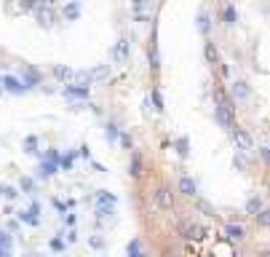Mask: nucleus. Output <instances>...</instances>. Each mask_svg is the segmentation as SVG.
I'll use <instances>...</instances> for the list:
<instances>
[{
    "instance_id": "nucleus-1",
    "label": "nucleus",
    "mask_w": 270,
    "mask_h": 257,
    "mask_svg": "<svg viewBox=\"0 0 270 257\" xmlns=\"http://www.w3.org/2000/svg\"><path fill=\"white\" fill-rule=\"evenodd\" d=\"M214 116H217V123H220L225 131H233L235 129V116H233V107H230V102L225 99V91L222 89H217L214 91Z\"/></svg>"
},
{
    "instance_id": "nucleus-2",
    "label": "nucleus",
    "mask_w": 270,
    "mask_h": 257,
    "mask_svg": "<svg viewBox=\"0 0 270 257\" xmlns=\"http://www.w3.org/2000/svg\"><path fill=\"white\" fill-rule=\"evenodd\" d=\"M153 201H155V207H158V209L171 212V209H174V193H171V187L169 185H158V187H155V193H153Z\"/></svg>"
},
{
    "instance_id": "nucleus-3",
    "label": "nucleus",
    "mask_w": 270,
    "mask_h": 257,
    "mask_svg": "<svg viewBox=\"0 0 270 257\" xmlns=\"http://www.w3.org/2000/svg\"><path fill=\"white\" fill-rule=\"evenodd\" d=\"M233 140H235V145H238V153H251L254 150V134H251L249 129H241V126H235L233 131Z\"/></svg>"
},
{
    "instance_id": "nucleus-4",
    "label": "nucleus",
    "mask_w": 270,
    "mask_h": 257,
    "mask_svg": "<svg viewBox=\"0 0 270 257\" xmlns=\"http://www.w3.org/2000/svg\"><path fill=\"white\" fill-rule=\"evenodd\" d=\"M180 233H182V238H187V241H203L206 238V225H201V222H182Z\"/></svg>"
},
{
    "instance_id": "nucleus-5",
    "label": "nucleus",
    "mask_w": 270,
    "mask_h": 257,
    "mask_svg": "<svg viewBox=\"0 0 270 257\" xmlns=\"http://www.w3.org/2000/svg\"><path fill=\"white\" fill-rule=\"evenodd\" d=\"M35 19H38V24L43 27V30H48V27H54L56 14L48 8V5H38V8H35Z\"/></svg>"
},
{
    "instance_id": "nucleus-6",
    "label": "nucleus",
    "mask_w": 270,
    "mask_h": 257,
    "mask_svg": "<svg viewBox=\"0 0 270 257\" xmlns=\"http://www.w3.org/2000/svg\"><path fill=\"white\" fill-rule=\"evenodd\" d=\"M0 89L3 91H11V94H24V83L19 81V78H14V75H5V78H0Z\"/></svg>"
},
{
    "instance_id": "nucleus-7",
    "label": "nucleus",
    "mask_w": 270,
    "mask_h": 257,
    "mask_svg": "<svg viewBox=\"0 0 270 257\" xmlns=\"http://www.w3.org/2000/svg\"><path fill=\"white\" fill-rule=\"evenodd\" d=\"M180 193H182V196H187V198L198 196V185H195L193 177H180Z\"/></svg>"
},
{
    "instance_id": "nucleus-8",
    "label": "nucleus",
    "mask_w": 270,
    "mask_h": 257,
    "mask_svg": "<svg viewBox=\"0 0 270 257\" xmlns=\"http://www.w3.org/2000/svg\"><path fill=\"white\" fill-rule=\"evenodd\" d=\"M230 91H233V99L235 102H246V99H249V94H251L249 83H244V81H235Z\"/></svg>"
},
{
    "instance_id": "nucleus-9",
    "label": "nucleus",
    "mask_w": 270,
    "mask_h": 257,
    "mask_svg": "<svg viewBox=\"0 0 270 257\" xmlns=\"http://www.w3.org/2000/svg\"><path fill=\"white\" fill-rule=\"evenodd\" d=\"M19 81L24 83V89H35V86L43 83V78H40V72H38V70L27 67V70H24V78H19Z\"/></svg>"
},
{
    "instance_id": "nucleus-10",
    "label": "nucleus",
    "mask_w": 270,
    "mask_h": 257,
    "mask_svg": "<svg viewBox=\"0 0 270 257\" xmlns=\"http://www.w3.org/2000/svg\"><path fill=\"white\" fill-rule=\"evenodd\" d=\"M65 96H70V99H89V86H65Z\"/></svg>"
},
{
    "instance_id": "nucleus-11",
    "label": "nucleus",
    "mask_w": 270,
    "mask_h": 257,
    "mask_svg": "<svg viewBox=\"0 0 270 257\" xmlns=\"http://www.w3.org/2000/svg\"><path fill=\"white\" fill-rule=\"evenodd\" d=\"M62 16H65L67 22H78V16H80V3L78 0H70V3L62 8Z\"/></svg>"
},
{
    "instance_id": "nucleus-12",
    "label": "nucleus",
    "mask_w": 270,
    "mask_h": 257,
    "mask_svg": "<svg viewBox=\"0 0 270 257\" xmlns=\"http://www.w3.org/2000/svg\"><path fill=\"white\" fill-rule=\"evenodd\" d=\"M203 59L209 62V65H220V51H217V46L211 41L203 43Z\"/></svg>"
},
{
    "instance_id": "nucleus-13",
    "label": "nucleus",
    "mask_w": 270,
    "mask_h": 257,
    "mask_svg": "<svg viewBox=\"0 0 270 257\" xmlns=\"http://www.w3.org/2000/svg\"><path fill=\"white\" fill-rule=\"evenodd\" d=\"M56 171H59V164H54V161H40L38 177H40V180H48V177L56 174Z\"/></svg>"
},
{
    "instance_id": "nucleus-14",
    "label": "nucleus",
    "mask_w": 270,
    "mask_h": 257,
    "mask_svg": "<svg viewBox=\"0 0 270 257\" xmlns=\"http://www.w3.org/2000/svg\"><path fill=\"white\" fill-rule=\"evenodd\" d=\"M225 236L233 238V241H241V238L246 236V231L238 225V222H227V225H225Z\"/></svg>"
},
{
    "instance_id": "nucleus-15",
    "label": "nucleus",
    "mask_w": 270,
    "mask_h": 257,
    "mask_svg": "<svg viewBox=\"0 0 270 257\" xmlns=\"http://www.w3.org/2000/svg\"><path fill=\"white\" fill-rule=\"evenodd\" d=\"M118 198L110 190H96V207H115Z\"/></svg>"
},
{
    "instance_id": "nucleus-16",
    "label": "nucleus",
    "mask_w": 270,
    "mask_h": 257,
    "mask_svg": "<svg viewBox=\"0 0 270 257\" xmlns=\"http://www.w3.org/2000/svg\"><path fill=\"white\" fill-rule=\"evenodd\" d=\"M72 75H75V72H72L67 65H54V78H56V81L70 83V81H72Z\"/></svg>"
},
{
    "instance_id": "nucleus-17",
    "label": "nucleus",
    "mask_w": 270,
    "mask_h": 257,
    "mask_svg": "<svg viewBox=\"0 0 270 257\" xmlns=\"http://www.w3.org/2000/svg\"><path fill=\"white\" fill-rule=\"evenodd\" d=\"M174 150L180 158H187L190 156V140L187 137H180V140H174Z\"/></svg>"
},
{
    "instance_id": "nucleus-18",
    "label": "nucleus",
    "mask_w": 270,
    "mask_h": 257,
    "mask_svg": "<svg viewBox=\"0 0 270 257\" xmlns=\"http://www.w3.org/2000/svg\"><path fill=\"white\" fill-rule=\"evenodd\" d=\"M22 150H24L27 156H35V153H38V137H35V134L24 137V142H22Z\"/></svg>"
},
{
    "instance_id": "nucleus-19",
    "label": "nucleus",
    "mask_w": 270,
    "mask_h": 257,
    "mask_svg": "<svg viewBox=\"0 0 270 257\" xmlns=\"http://www.w3.org/2000/svg\"><path fill=\"white\" fill-rule=\"evenodd\" d=\"M260 209H265V201H262L260 196H251L249 201H246V212H249L251 217H254L257 212H260Z\"/></svg>"
},
{
    "instance_id": "nucleus-20",
    "label": "nucleus",
    "mask_w": 270,
    "mask_h": 257,
    "mask_svg": "<svg viewBox=\"0 0 270 257\" xmlns=\"http://www.w3.org/2000/svg\"><path fill=\"white\" fill-rule=\"evenodd\" d=\"M222 19H225V24H235V22H238V11H235L233 5H225V8H222Z\"/></svg>"
},
{
    "instance_id": "nucleus-21",
    "label": "nucleus",
    "mask_w": 270,
    "mask_h": 257,
    "mask_svg": "<svg viewBox=\"0 0 270 257\" xmlns=\"http://www.w3.org/2000/svg\"><path fill=\"white\" fill-rule=\"evenodd\" d=\"M75 156H78V150H72V153H67V156H62V158H59V169L70 171V169H72V161H75Z\"/></svg>"
},
{
    "instance_id": "nucleus-22",
    "label": "nucleus",
    "mask_w": 270,
    "mask_h": 257,
    "mask_svg": "<svg viewBox=\"0 0 270 257\" xmlns=\"http://www.w3.org/2000/svg\"><path fill=\"white\" fill-rule=\"evenodd\" d=\"M112 56H115V59H126V56H129V43L118 41V46L112 48Z\"/></svg>"
},
{
    "instance_id": "nucleus-23",
    "label": "nucleus",
    "mask_w": 270,
    "mask_h": 257,
    "mask_svg": "<svg viewBox=\"0 0 270 257\" xmlns=\"http://www.w3.org/2000/svg\"><path fill=\"white\" fill-rule=\"evenodd\" d=\"M198 30L203 32V35H209V30H211V19H209V14H198Z\"/></svg>"
},
{
    "instance_id": "nucleus-24",
    "label": "nucleus",
    "mask_w": 270,
    "mask_h": 257,
    "mask_svg": "<svg viewBox=\"0 0 270 257\" xmlns=\"http://www.w3.org/2000/svg\"><path fill=\"white\" fill-rule=\"evenodd\" d=\"M19 187H22V193H32L35 190V180L32 177H19Z\"/></svg>"
},
{
    "instance_id": "nucleus-25",
    "label": "nucleus",
    "mask_w": 270,
    "mask_h": 257,
    "mask_svg": "<svg viewBox=\"0 0 270 257\" xmlns=\"http://www.w3.org/2000/svg\"><path fill=\"white\" fill-rule=\"evenodd\" d=\"M150 99H153V110H155V113H163V96H160L158 89L150 94Z\"/></svg>"
},
{
    "instance_id": "nucleus-26",
    "label": "nucleus",
    "mask_w": 270,
    "mask_h": 257,
    "mask_svg": "<svg viewBox=\"0 0 270 257\" xmlns=\"http://www.w3.org/2000/svg\"><path fill=\"white\" fill-rule=\"evenodd\" d=\"M254 220H257V225H260V228H268L270 225V212H268V209H260V212L254 214Z\"/></svg>"
},
{
    "instance_id": "nucleus-27",
    "label": "nucleus",
    "mask_w": 270,
    "mask_h": 257,
    "mask_svg": "<svg viewBox=\"0 0 270 257\" xmlns=\"http://www.w3.org/2000/svg\"><path fill=\"white\" fill-rule=\"evenodd\" d=\"M11 244H14L11 233H0V255H3V252H11Z\"/></svg>"
},
{
    "instance_id": "nucleus-28",
    "label": "nucleus",
    "mask_w": 270,
    "mask_h": 257,
    "mask_svg": "<svg viewBox=\"0 0 270 257\" xmlns=\"http://www.w3.org/2000/svg\"><path fill=\"white\" fill-rule=\"evenodd\" d=\"M129 174H131V177H139V174H142V158H139V156H134V158H131Z\"/></svg>"
},
{
    "instance_id": "nucleus-29",
    "label": "nucleus",
    "mask_w": 270,
    "mask_h": 257,
    "mask_svg": "<svg viewBox=\"0 0 270 257\" xmlns=\"http://www.w3.org/2000/svg\"><path fill=\"white\" fill-rule=\"evenodd\" d=\"M19 220L22 222H27V225H40V217H35V214H30V212H19Z\"/></svg>"
},
{
    "instance_id": "nucleus-30",
    "label": "nucleus",
    "mask_w": 270,
    "mask_h": 257,
    "mask_svg": "<svg viewBox=\"0 0 270 257\" xmlns=\"http://www.w3.org/2000/svg\"><path fill=\"white\" fill-rule=\"evenodd\" d=\"M118 142L126 147V150H131V147H134V140H131V134H126V131H120V134H118Z\"/></svg>"
},
{
    "instance_id": "nucleus-31",
    "label": "nucleus",
    "mask_w": 270,
    "mask_h": 257,
    "mask_svg": "<svg viewBox=\"0 0 270 257\" xmlns=\"http://www.w3.org/2000/svg\"><path fill=\"white\" fill-rule=\"evenodd\" d=\"M0 196H5V198H19L22 193L16 190V187H11V185H3V190H0Z\"/></svg>"
},
{
    "instance_id": "nucleus-32",
    "label": "nucleus",
    "mask_w": 270,
    "mask_h": 257,
    "mask_svg": "<svg viewBox=\"0 0 270 257\" xmlns=\"http://www.w3.org/2000/svg\"><path fill=\"white\" fill-rule=\"evenodd\" d=\"M118 134H120V129L115 126V123H110V126H107V140H110V142H118Z\"/></svg>"
},
{
    "instance_id": "nucleus-33",
    "label": "nucleus",
    "mask_w": 270,
    "mask_h": 257,
    "mask_svg": "<svg viewBox=\"0 0 270 257\" xmlns=\"http://www.w3.org/2000/svg\"><path fill=\"white\" fill-rule=\"evenodd\" d=\"M59 158H62V153L56 150V147H51V150L45 153V158H43V161H54V164H59Z\"/></svg>"
},
{
    "instance_id": "nucleus-34",
    "label": "nucleus",
    "mask_w": 270,
    "mask_h": 257,
    "mask_svg": "<svg viewBox=\"0 0 270 257\" xmlns=\"http://www.w3.org/2000/svg\"><path fill=\"white\" fill-rule=\"evenodd\" d=\"M65 247H67V244H65V238H59V236H56V238H51V249H54V252H62Z\"/></svg>"
},
{
    "instance_id": "nucleus-35",
    "label": "nucleus",
    "mask_w": 270,
    "mask_h": 257,
    "mask_svg": "<svg viewBox=\"0 0 270 257\" xmlns=\"http://www.w3.org/2000/svg\"><path fill=\"white\" fill-rule=\"evenodd\" d=\"M89 244H91V249H105V238H99V236H91Z\"/></svg>"
},
{
    "instance_id": "nucleus-36",
    "label": "nucleus",
    "mask_w": 270,
    "mask_h": 257,
    "mask_svg": "<svg viewBox=\"0 0 270 257\" xmlns=\"http://www.w3.org/2000/svg\"><path fill=\"white\" fill-rule=\"evenodd\" d=\"M112 212H115V207H96V214L99 217H112Z\"/></svg>"
},
{
    "instance_id": "nucleus-37",
    "label": "nucleus",
    "mask_w": 270,
    "mask_h": 257,
    "mask_svg": "<svg viewBox=\"0 0 270 257\" xmlns=\"http://www.w3.org/2000/svg\"><path fill=\"white\" fill-rule=\"evenodd\" d=\"M91 78H107V67L102 65V67H94L91 70Z\"/></svg>"
},
{
    "instance_id": "nucleus-38",
    "label": "nucleus",
    "mask_w": 270,
    "mask_h": 257,
    "mask_svg": "<svg viewBox=\"0 0 270 257\" xmlns=\"http://www.w3.org/2000/svg\"><path fill=\"white\" fill-rule=\"evenodd\" d=\"M233 164H235V169H244V166H246V161H244V153H238Z\"/></svg>"
},
{
    "instance_id": "nucleus-39",
    "label": "nucleus",
    "mask_w": 270,
    "mask_h": 257,
    "mask_svg": "<svg viewBox=\"0 0 270 257\" xmlns=\"http://www.w3.org/2000/svg\"><path fill=\"white\" fill-rule=\"evenodd\" d=\"M27 212H30V214H35V217H40V204H38V201H32Z\"/></svg>"
},
{
    "instance_id": "nucleus-40",
    "label": "nucleus",
    "mask_w": 270,
    "mask_h": 257,
    "mask_svg": "<svg viewBox=\"0 0 270 257\" xmlns=\"http://www.w3.org/2000/svg\"><path fill=\"white\" fill-rule=\"evenodd\" d=\"M65 220H67V225H75V222H78V214H72V212H67V217H65Z\"/></svg>"
},
{
    "instance_id": "nucleus-41",
    "label": "nucleus",
    "mask_w": 270,
    "mask_h": 257,
    "mask_svg": "<svg viewBox=\"0 0 270 257\" xmlns=\"http://www.w3.org/2000/svg\"><path fill=\"white\" fill-rule=\"evenodd\" d=\"M43 0H24V8H38Z\"/></svg>"
},
{
    "instance_id": "nucleus-42",
    "label": "nucleus",
    "mask_w": 270,
    "mask_h": 257,
    "mask_svg": "<svg viewBox=\"0 0 270 257\" xmlns=\"http://www.w3.org/2000/svg\"><path fill=\"white\" fill-rule=\"evenodd\" d=\"M72 241H78V231H70V233H67V241H65V244H72Z\"/></svg>"
},
{
    "instance_id": "nucleus-43",
    "label": "nucleus",
    "mask_w": 270,
    "mask_h": 257,
    "mask_svg": "<svg viewBox=\"0 0 270 257\" xmlns=\"http://www.w3.org/2000/svg\"><path fill=\"white\" fill-rule=\"evenodd\" d=\"M80 156H83V158H91V150H89V145H80Z\"/></svg>"
},
{
    "instance_id": "nucleus-44",
    "label": "nucleus",
    "mask_w": 270,
    "mask_h": 257,
    "mask_svg": "<svg viewBox=\"0 0 270 257\" xmlns=\"http://www.w3.org/2000/svg\"><path fill=\"white\" fill-rule=\"evenodd\" d=\"M145 3H147V0H134V11H136V14L142 11V5H145Z\"/></svg>"
},
{
    "instance_id": "nucleus-45",
    "label": "nucleus",
    "mask_w": 270,
    "mask_h": 257,
    "mask_svg": "<svg viewBox=\"0 0 270 257\" xmlns=\"http://www.w3.org/2000/svg\"><path fill=\"white\" fill-rule=\"evenodd\" d=\"M86 107H89L86 102H75V105H72V110H78V113H80V110H86Z\"/></svg>"
},
{
    "instance_id": "nucleus-46",
    "label": "nucleus",
    "mask_w": 270,
    "mask_h": 257,
    "mask_svg": "<svg viewBox=\"0 0 270 257\" xmlns=\"http://www.w3.org/2000/svg\"><path fill=\"white\" fill-rule=\"evenodd\" d=\"M134 257H150V255H147V252H136Z\"/></svg>"
},
{
    "instance_id": "nucleus-47",
    "label": "nucleus",
    "mask_w": 270,
    "mask_h": 257,
    "mask_svg": "<svg viewBox=\"0 0 270 257\" xmlns=\"http://www.w3.org/2000/svg\"><path fill=\"white\" fill-rule=\"evenodd\" d=\"M0 257H11V252H3V255H0Z\"/></svg>"
},
{
    "instance_id": "nucleus-48",
    "label": "nucleus",
    "mask_w": 270,
    "mask_h": 257,
    "mask_svg": "<svg viewBox=\"0 0 270 257\" xmlns=\"http://www.w3.org/2000/svg\"><path fill=\"white\" fill-rule=\"evenodd\" d=\"M260 257H270V255H268V252H260Z\"/></svg>"
},
{
    "instance_id": "nucleus-49",
    "label": "nucleus",
    "mask_w": 270,
    "mask_h": 257,
    "mask_svg": "<svg viewBox=\"0 0 270 257\" xmlns=\"http://www.w3.org/2000/svg\"><path fill=\"white\" fill-rule=\"evenodd\" d=\"M0 190H3V182H0Z\"/></svg>"
},
{
    "instance_id": "nucleus-50",
    "label": "nucleus",
    "mask_w": 270,
    "mask_h": 257,
    "mask_svg": "<svg viewBox=\"0 0 270 257\" xmlns=\"http://www.w3.org/2000/svg\"><path fill=\"white\" fill-rule=\"evenodd\" d=\"M48 3H56V0H48Z\"/></svg>"
}]
</instances>
